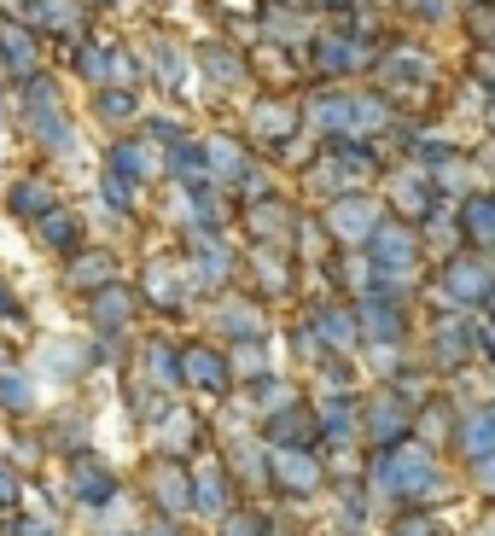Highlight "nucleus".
<instances>
[{
	"mask_svg": "<svg viewBox=\"0 0 495 536\" xmlns=\"http://www.w3.org/2000/svg\"><path fill=\"white\" fill-rule=\"evenodd\" d=\"M373 496L396 507H426L437 502V461L426 443H396L373 455Z\"/></svg>",
	"mask_w": 495,
	"mask_h": 536,
	"instance_id": "obj_1",
	"label": "nucleus"
},
{
	"mask_svg": "<svg viewBox=\"0 0 495 536\" xmlns=\"http://www.w3.org/2000/svg\"><path fill=\"white\" fill-rule=\"evenodd\" d=\"M268 484L280 496H315L321 490V455L315 449H268Z\"/></svg>",
	"mask_w": 495,
	"mask_h": 536,
	"instance_id": "obj_2",
	"label": "nucleus"
},
{
	"mask_svg": "<svg viewBox=\"0 0 495 536\" xmlns=\"http://www.w3.org/2000/svg\"><path fill=\"white\" fill-rule=\"evenodd\" d=\"M70 496L88 502V507H105L117 496V472L105 467L94 449H76V455H70Z\"/></svg>",
	"mask_w": 495,
	"mask_h": 536,
	"instance_id": "obj_3",
	"label": "nucleus"
},
{
	"mask_svg": "<svg viewBox=\"0 0 495 536\" xmlns=\"http://www.w3.org/2000/svg\"><path fill=\"white\" fill-rule=\"evenodd\" d=\"M181 379L198 385V391H210V397H228L233 362L222 356V350H210V344H193V350H181Z\"/></svg>",
	"mask_w": 495,
	"mask_h": 536,
	"instance_id": "obj_4",
	"label": "nucleus"
},
{
	"mask_svg": "<svg viewBox=\"0 0 495 536\" xmlns=\"http://www.w3.org/2000/svg\"><path fill=\"white\" fill-rule=\"evenodd\" d=\"M327 228H332V239H344V245H367L385 222H379V210H373L367 199H338L332 204V216H327Z\"/></svg>",
	"mask_w": 495,
	"mask_h": 536,
	"instance_id": "obj_5",
	"label": "nucleus"
},
{
	"mask_svg": "<svg viewBox=\"0 0 495 536\" xmlns=\"http://www.w3.org/2000/svg\"><path fill=\"white\" fill-rule=\"evenodd\" d=\"M233 472L222 467V461H210V467L193 472V507L198 513H210V519H228L233 513Z\"/></svg>",
	"mask_w": 495,
	"mask_h": 536,
	"instance_id": "obj_6",
	"label": "nucleus"
},
{
	"mask_svg": "<svg viewBox=\"0 0 495 536\" xmlns=\"http://www.w3.org/2000/svg\"><path fill=\"white\" fill-rule=\"evenodd\" d=\"M408 414H414V402L402 397H379L367 408V437H373V449H396V437L408 432Z\"/></svg>",
	"mask_w": 495,
	"mask_h": 536,
	"instance_id": "obj_7",
	"label": "nucleus"
},
{
	"mask_svg": "<svg viewBox=\"0 0 495 536\" xmlns=\"http://www.w3.org/2000/svg\"><path fill=\"white\" fill-rule=\"evenodd\" d=\"M373 245H379V263H373L379 286L396 280V274H414V234H408V228H379Z\"/></svg>",
	"mask_w": 495,
	"mask_h": 536,
	"instance_id": "obj_8",
	"label": "nucleus"
},
{
	"mask_svg": "<svg viewBox=\"0 0 495 536\" xmlns=\"http://www.w3.org/2000/svg\"><path fill=\"white\" fill-rule=\"evenodd\" d=\"M152 502L164 507V513L193 507V472L181 467L175 455H169V461H158V472H152Z\"/></svg>",
	"mask_w": 495,
	"mask_h": 536,
	"instance_id": "obj_9",
	"label": "nucleus"
},
{
	"mask_svg": "<svg viewBox=\"0 0 495 536\" xmlns=\"http://www.w3.org/2000/svg\"><path fill=\"white\" fill-rule=\"evenodd\" d=\"M315 333L327 338V350H350L362 338V315H350L344 303H321L315 309Z\"/></svg>",
	"mask_w": 495,
	"mask_h": 536,
	"instance_id": "obj_10",
	"label": "nucleus"
},
{
	"mask_svg": "<svg viewBox=\"0 0 495 536\" xmlns=\"http://www.w3.org/2000/svg\"><path fill=\"white\" fill-rule=\"evenodd\" d=\"M117 280V257H105V251H88V257H76L65 268V286L70 292H105Z\"/></svg>",
	"mask_w": 495,
	"mask_h": 536,
	"instance_id": "obj_11",
	"label": "nucleus"
},
{
	"mask_svg": "<svg viewBox=\"0 0 495 536\" xmlns=\"http://www.w3.org/2000/svg\"><path fill=\"white\" fill-rule=\"evenodd\" d=\"M134 321V292H123V286H105V292H94V327L105 338L123 333Z\"/></svg>",
	"mask_w": 495,
	"mask_h": 536,
	"instance_id": "obj_12",
	"label": "nucleus"
},
{
	"mask_svg": "<svg viewBox=\"0 0 495 536\" xmlns=\"http://www.w3.org/2000/svg\"><path fill=\"white\" fill-rule=\"evenodd\" d=\"M443 280H449V303L461 298V303H484L490 298V268H478V263H449L443 268Z\"/></svg>",
	"mask_w": 495,
	"mask_h": 536,
	"instance_id": "obj_13",
	"label": "nucleus"
},
{
	"mask_svg": "<svg viewBox=\"0 0 495 536\" xmlns=\"http://www.w3.org/2000/svg\"><path fill=\"white\" fill-rule=\"evenodd\" d=\"M146 379H152L158 391L187 385V379H181V350H175V344H164V338H152V344H146Z\"/></svg>",
	"mask_w": 495,
	"mask_h": 536,
	"instance_id": "obj_14",
	"label": "nucleus"
},
{
	"mask_svg": "<svg viewBox=\"0 0 495 536\" xmlns=\"http://www.w3.org/2000/svg\"><path fill=\"white\" fill-rule=\"evenodd\" d=\"M309 117H315V129H356V117H362V105L350 100V94H321V100H309Z\"/></svg>",
	"mask_w": 495,
	"mask_h": 536,
	"instance_id": "obj_15",
	"label": "nucleus"
},
{
	"mask_svg": "<svg viewBox=\"0 0 495 536\" xmlns=\"http://www.w3.org/2000/svg\"><path fill=\"white\" fill-rule=\"evenodd\" d=\"M362 333H373L379 344H396L402 338V309L391 298H362Z\"/></svg>",
	"mask_w": 495,
	"mask_h": 536,
	"instance_id": "obj_16",
	"label": "nucleus"
},
{
	"mask_svg": "<svg viewBox=\"0 0 495 536\" xmlns=\"http://www.w3.org/2000/svg\"><path fill=\"white\" fill-rule=\"evenodd\" d=\"M461 449L472 455V461L495 455V420H490V408H472V414L461 420Z\"/></svg>",
	"mask_w": 495,
	"mask_h": 536,
	"instance_id": "obj_17",
	"label": "nucleus"
},
{
	"mask_svg": "<svg viewBox=\"0 0 495 536\" xmlns=\"http://www.w3.org/2000/svg\"><path fill=\"white\" fill-rule=\"evenodd\" d=\"M0 408L6 414H30L35 408V379L24 368H0Z\"/></svg>",
	"mask_w": 495,
	"mask_h": 536,
	"instance_id": "obj_18",
	"label": "nucleus"
},
{
	"mask_svg": "<svg viewBox=\"0 0 495 536\" xmlns=\"http://www.w3.org/2000/svg\"><path fill=\"white\" fill-rule=\"evenodd\" d=\"M193 280L198 286H222L228 280V251L216 239H198L193 245Z\"/></svg>",
	"mask_w": 495,
	"mask_h": 536,
	"instance_id": "obj_19",
	"label": "nucleus"
},
{
	"mask_svg": "<svg viewBox=\"0 0 495 536\" xmlns=\"http://www.w3.org/2000/svg\"><path fill=\"white\" fill-rule=\"evenodd\" d=\"M472 362V344H466L461 327H449V333H437L431 338V368H443V373H455Z\"/></svg>",
	"mask_w": 495,
	"mask_h": 536,
	"instance_id": "obj_20",
	"label": "nucleus"
},
{
	"mask_svg": "<svg viewBox=\"0 0 495 536\" xmlns=\"http://www.w3.org/2000/svg\"><path fill=\"white\" fill-rule=\"evenodd\" d=\"M12 210L30 216V222H41V216L59 210V204H53V187H47V181H18V187H12Z\"/></svg>",
	"mask_w": 495,
	"mask_h": 536,
	"instance_id": "obj_21",
	"label": "nucleus"
},
{
	"mask_svg": "<svg viewBox=\"0 0 495 536\" xmlns=\"http://www.w3.org/2000/svg\"><path fill=\"white\" fill-rule=\"evenodd\" d=\"M88 362H94V356H88L82 344H47V362H41V368L59 373V379H82V373H88Z\"/></svg>",
	"mask_w": 495,
	"mask_h": 536,
	"instance_id": "obj_22",
	"label": "nucleus"
},
{
	"mask_svg": "<svg viewBox=\"0 0 495 536\" xmlns=\"http://www.w3.org/2000/svg\"><path fill=\"white\" fill-rule=\"evenodd\" d=\"M35 228H41V239H47L53 251H70V245L82 239V222H76V216H65V210H47Z\"/></svg>",
	"mask_w": 495,
	"mask_h": 536,
	"instance_id": "obj_23",
	"label": "nucleus"
},
{
	"mask_svg": "<svg viewBox=\"0 0 495 536\" xmlns=\"http://www.w3.org/2000/svg\"><path fill=\"white\" fill-rule=\"evenodd\" d=\"M461 228L472 239H495V193H490V199H484V193L466 199V222H461Z\"/></svg>",
	"mask_w": 495,
	"mask_h": 536,
	"instance_id": "obj_24",
	"label": "nucleus"
},
{
	"mask_svg": "<svg viewBox=\"0 0 495 536\" xmlns=\"http://www.w3.org/2000/svg\"><path fill=\"white\" fill-rule=\"evenodd\" d=\"M0 47H6V59H12V70H24V76H35V41L24 30H0Z\"/></svg>",
	"mask_w": 495,
	"mask_h": 536,
	"instance_id": "obj_25",
	"label": "nucleus"
},
{
	"mask_svg": "<svg viewBox=\"0 0 495 536\" xmlns=\"http://www.w3.org/2000/svg\"><path fill=\"white\" fill-rule=\"evenodd\" d=\"M146 298H152V303H169V309L181 303V286H175V274H169L164 263L146 268Z\"/></svg>",
	"mask_w": 495,
	"mask_h": 536,
	"instance_id": "obj_26",
	"label": "nucleus"
},
{
	"mask_svg": "<svg viewBox=\"0 0 495 536\" xmlns=\"http://www.w3.org/2000/svg\"><path fill=\"white\" fill-rule=\"evenodd\" d=\"M222 536H268V519L257 507H233L228 519H222Z\"/></svg>",
	"mask_w": 495,
	"mask_h": 536,
	"instance_id": "obj_27",
	"label": "nucleus"
},
{
	"mask_svg": "<svg viewBox=\"0 0 495 536\" xmlns=\"http://www.w3.org/2000/svg\"><path fill=\"white\" fill-rule=\"evenodd\" d=\"M105 199L117 204V210H134V181L123 175V169H111V175H105Z\"/></svg>",
	"mask_w": 495,
	"mask_h": 536,
	"instance_id": "obj_28",
	"label": "nucleus"
},
{
	"mask_svg": "<svg viewBox=\"0 0 495 536\" xmlns=\"http://www.w3.org/2000/svg\"><path fill=\"white\" fill-rule=\"evenodd\" d=\"M233 373H257V379H263V373H268L263 344H239V350H233Z\"/></svg>",
	"mask_w": 495,
	"mask_h": 536,
	"instance_id": "obj_29",
	"label": "nucleus"
},
{
	"mask_svg": "<svg viewBox=\"0 0 495 536\" xmlns=\"http://www.w3.org/2000/svg\"><path fill=\"white\" fill-rule=\"evenodd\" d=\"M18 496H24V478H18L12 461H0V507H12Z\"/></svg>",
	"mask_w": 495,
	"mask_h": 536,
	"instance_id": "obj_30",
	"label": "nucleus"
},
{
	"mask_svg": "<svg viewBox=\"0 0 495 536\" xmlns=\"http://www.w3.org/2000/svg\"><path fill=\"white\" fill-rule=\"evenodd\" d=\"M99 117H134V94H99Z\"/></svg>",
	"mask_w": 495,
	"mask_h": 536,
	"instance_id": "obj_31",
	"label": "nucleus"
},
{
	"mask_svg": "<svg viewBox=\"0 0 495 536\" xmlns=\"http://www.w3.org/2000/svg\"><path fill=\"white\" fill-rule=\"evenodd\" d=\"M12 315H18V298H12V286L0 280V327H12Z\"/></svg>",
	"mask_w": 495,
	"mask_h": 536,
	"instance_id": "obj_32",
	"label": "nucleus"
},
{
	"mask_svg": "<svg viewBox=\"0 0 495 536\" xmlns=\"http://www.w3.org/2000/svg\"><path fill=\"white\" fill-rule=\"evenodd\" d=\"M472 472H478V490H495V455H484V461H472Z\"/></svg>",
	"mask_w": 495,
	"mask_h": 536,
	"instance_id": "obj_33",
	"label": "nucleus"
},
{
	"mask_svg": "<svg viewBox=\"0 0 495 536\" xmlns=\"http://www.w3.org/2000/svg\"><path fill=\"white\" fill-rule=\"evenodd\" d=\"M152 140H181V129H175L169 117H158V123H152Z\"/></svg>",
	"mask_w": 495,
	"mask_h": 536,
	"instance_id": "obj_34",
	"label": "nucleus"
},
{
	"mask_svg": "<svg viewBox=\"0 0 495 536\" xmlns=\"http://www.w3.org/2000/svg\"><path fill=\"white\" fill-rule=\"evenodd\" d=\"M478 350H484V362H495V321L478 333Z\"/></svg>",
	"mask_w": 495,
	"mask_h": 536,
	"instance_id": "obj_35",
	"label": "nucleus"
},
{
	"mask_svg": "<svg viewBox=\"0 0 495 536\" xmlns=\"http://www.w3.org/2000/svg\"><path fill=\"white\" fill-rule=\"evenodd\" d=\"M484 309H490V321H495V286H490V298H484Z\"/></svg>",
	"mask_w": 495,
	"mask_h": 536,
	"instance_id": "obj_36",
	"label": "nucleus"
},
{
	"mask_svg": "<svg viewBox=\"0 0 495 536\" xmlns=\"http://www.w3.org/2000/svg\"><path fill=\"white\" fill-rule=\"evenodd\" d=\"M478 536H495V519H484V531H478Z\"/></svg>",
	"mask_w": 495,
	"mask_h": 536,
	"instance_id": "obj_37",
	"label": "nucleus"
},
{
	"mask_svg": "<svg viewBox=\"0 0 495 536\" xmlns=\"http://www.w3.org/2000/svg\"><path fill=\"white\" fill-rule=\"evenodd\" d=\"M152 536H181V531H169V525H164V531H152Z\"/></svg>",
	"mask_w": 495,
	"mask_h": 536,
	"instance_id": "obj_38",
	"label": "nucleus"
},
{
	"mask_svg": "<svg viewBox=\"0 0 495 536\" xmlns=\"http://www.w3.org/2000/svg\"><path fill=\"white\" fill-rule=\"evenodd\" d=\"M327 6H350V0H327Z\"/></svg>",
	"mask_w": 495,
	"mask_h": 536,
	"instance_id": "obj_39",
	"label": "nucleus"
},
{
	"mask_svg": "<svg viewBox=\"0 0 495 536\" xmlns=\"http://www.w3.org/2000/svg\"><path fill=\"white\" fill-rule=\"evenodd\" d=\"M484 408H490V420H495V402H484Z\"/></svg>",
	"mask_w": 495,
	"mask_h": 536,
	"instance_id": "obj_40",
	"label": "nucleus"
},
{
	"mask_svg": "<svg viewBox=\"0 0 495 536\" xmlns=\"http://www.w3.org/2000/svg\"><path fill=\"white\" fill-rule=\"evenodd\" d=\"M490 129H495V105H490Z\"/></svg>",
	"mask_w": 495,
	"mask_h": 536,
	"instance_id": "obj_41",
	"label": "nucleus"
},
{
	"mask_svg": "<svg viewBox=\"0 0 495 536\" xmlns=\"http://www.w3.org/2000/svg\"><path fill=\"white\" fill-rule=\"evenodd\" d=\"M0 117H6V105H0Z\"/></svg>",
	"mask_w": 495,
	"mask_h": 536,
	"instance_id": "obj_42",
	"label": "nucleus"
}]
</instances>
